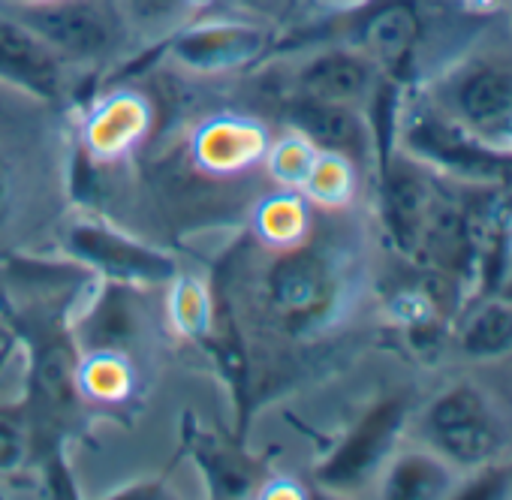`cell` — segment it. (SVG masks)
Segmentation results:
<instances>
[{"instance_id": "1", "label": "cell", "mask_w": 512, "mask_h": 500, "mask_svg": "<svg viewBox=\"0 0 512 500\" xmlns=\"http://www.w3.org/2000/svg\"><path fill=\"white\" fill-rule=\"evenodd\" d=\"M344 296L347 275L341 260L308 241L284 247L263 278L266 308L290 335H308L332 323Z\"/></svg>"}, {"instance_id": "2", "label": "cell", "mask_w": 512, "mask_h": 500, "mask_svg": "<svg viewBox=\"0 0 512 500\" xmlns=\"http://www.w3.org/2000/svg\"><path fill=\"white\" fill-rule=\"evenodd\" d=\"M422 97L476 139L503 148L512 130V52H470L428 82Z\"/></svg>"}, {"instance_id": "3", "label": "cell", "mask_w": 512, "mask_h": 500, "mask_svg": "<svg viewBox=\"0 0 512 500\" xmlns=\"http://www.w3.org/2000/svg\"><path fill=\"white\" fill-rule=\"evenodd\" d=\"M422 443L449 461L458 473L485 467L503 455L506 428L488 395L473 383L446 386L419 419Z\"/></svg>"}, {"instance_id": "4", "label": "cell", "mask_w": 512, "mask_h": 500, "mask_svg": "<svg viewBox=\"0 0 512 500\" xmlns=\"http://www.w3.org/2000/svg\"><path fill=\"white\" fill-rule=\"evenodd\" d=\"M13 16L22 19L67 67L103 64L124 40V19L106 0L16 4Z\"/></svg>"}, {"instance_id": "5", "label": "cell", "mask_w": 512, "mask_h": 500, "mask_svg": "<svg viewBox=\"0 0 512 500\" xmlns=\"http://www.w3.org/2000/svg\"><path fill=\"white\" fill-rule=\"evenodd\" d=\"M446 175L398 148L383 166V220L404 257L422 263L425 244L458 199L443 184Z\"/></svg>"}, {"instance_id": "6", "label": "cell", "mask_w": 512, "mask_h": 500, "mask_svg": "<svg viewBox=\"0 0 512 500\" xmlns=\"http://www.w3.org/2000/svg\"><path fill=\"white\" fill-rule=\"evenodd\" d=\"M64 247L76 263L127 287L172 284L178 275V263L169 254L106 226L103 220H76L64 235Z\"/></svg>"}, {"instance_id": "7", "label": "cell", "mask_w": 512, "mask_h": 500, "mask_svg": "<svg viewBox=\"0 0 512 500\" xmlns=\"http://www.w3.org/2000/svg\"><path fill=\"white\" fill-rule=\"evenodd\" d=\"M272 31L256 22H196L181 25L166 37L169 58L190 73L223 76L247 70L250 64L263 61L272 49Z\"/></svg>"}, {"instance_id": "8", "label": "cell", "mask_w": 512, "mask_h": 500, "mask_svg": "<svg viewBox=\"0 0 512 500\" xmlns=\"http://www.w3.org/2000/svg\"><path fill=\"white\" fill-rule=\"evenodd\" d=\"M383 70L356 46H329L308 55L293 73V97L362 109L377 100Z\"/></svg>"}, {"instance_id": "9", "label": "cell", "mask_w": 512, "mask_h": 500, "mask_svg": "<svg viewBox=\"0 0 512 500\" xmlns=\"http://www.w3.org/2000/svg\"><path fill=\"white\" fill-rule=\"evenodd\" d=\"M359 13L353 43L386 76H401L422 40V16L416 0H371Z\"/></svg>"}, {"instance_id": "10", "label": "cell", "mask_w": 512, "mask_h": 500, "mask_svg": "<svg viewBox=\"0 0 512 500\" xmlns=\"http://www.w3.org/2000/svg\"><path fill=\"white\" fill-rule=\"evenodd\" d=\"M0 82L58 103L67 88V64L22 19L0 16Z\"/></svg>"}, {"instance_id": "11", "label": "cell", "mask_w": 512, "mask_h": 500, "mask_svg": "<svg viewBox=\"0 0 512 500\" xmlns=\"http://www.w3.org/2000/svg\"><path fill=\"white\" fill-rule=\"evenodd\" d=\"M404 404L401 401H383L374 407L353 431L350 437L338 446L332 461L323 467V479L338 488L359 485L371 473L383 470V464L392 455L395 437L404 428Z\"/></svg>"}, {"instance_id": "12", "label": "cell", "mask_w": 512, "mask_h": 500, "mask_svg": "<svg viewBox=\"0 0 512 500\" xmlns=\"http://www.w3.org/2000/svg\"><path fill=\"white\" fill-rule=\"evenodd\" d=\"M287 124L293 133H302L320 151H335L350 157L353 163L371 154V127L362 109L311 100V97H290L287 103Z\"/></svg>"}, {"instance_id": "13", "label": "cell", "mask_w": 512, "mask_h": 500, "mask_svg": "<svg viewBox=\"0 0 512 500\" xmlns=\"http://www.w3.org/2000/svg\"><path fill=\"white\" fill-rule=\"evenodd\" d=\"M269 130L250 118H211L193 136V160L199 169L214 175H235L266 160L269 154Z\"/></svg>"}, {"instance_id": "14", "label": "cell", "mask_w": 512, "mask_h": 500, "mask_svg": "<svg viewBox=\"0 0 512 500\" xmlns=\"http://www.w3.org/2000/svg\"><path fill=\"white\" fill-rule=\"evenodd\" d=\"M151 127V106L142 94L112 91L91 106L82 124V142L97 160H118L133 151Z\"/></svg>"}, {"instance_id": "15", "label": "cell", "mask_w": 512, "mask_h": 500, "mask_svg": "<svg viewBox=\"0 0 512 500\" xmlns=\"http://www.w3.org/2000/svg\"><path fill=\"white\" fill-rule=\"evenodd\" d=\"M458 470L428 446L389 455L380 476V494L389 500H434L452 497Z\"/></svg>"}, {"instance_id": "16", "label": "cell", "mask_w": 512, "mask_h": 500, "mask_svg": "<svg viewBox=\"0 0 512 500\" xmlns=\"http://www.w3.org/2000/svg\"><path fill=\"white\" fill-rule=\"evenodd\" d=\"M458 347L470 359H497L512 350V305L491 296L479 302L461 323Z\"/></svg>"}, {"instance_id": "17", "label": "cell", "mask_w": 512, "mask_h": 500, "mask_svg": "<svg viewBox=\"0 0 512 500\" xmlns=\"http://www.w3.org/2000/svg\"><path fill=\"white\" fill-rule=\"evenodd\" d=\"M253 220H256V232H260V238L278 250L302 244L308 238V229H311L308 199L296 190L278 193L256 208Z\"/></svg>"}, {"instance_id": "18", "label": "cell", "mask_w": 512, "mask_h": 500, "mask_svg": "<svg viewBox=\"0 0 512 500\" xmlns=\"http://www.w3.org/2000/svg\"><path fill=\"white\" fill-rule=\"evenodd\" d=\"M299 193L308 202H317L326 208L347 205L356 193V163L344 154L320 151Z\"/></svg>"}, {"instance_id": "19", "label": "cell", "mask_w": 512, "mask_h": 500, "mask_svg": "<svg viewBox=\"0 0 512 500\" xmlns=\"http://www.w3.org/2000/svg\"><path fill=\"white\" fill-rule=\"evenodd\" d=\"M76 383L97 401H124L133 389V371L118 350H91L76 368Z\"/></svg>"}, {"instance_id": "20", "label": "cell", "mask_w": 512, "mask_h": 500, "mask_svg": "<svg viewBox=\"0 0 512 500\" xmlns=\"http://www.w3.org/2000/svg\"><path fill=\"white\" fill-rule=\"evenodd\" d=\"M199 7L205 0H118L121 19L151 37H169Z\"/></svg>"}, {"instance_id": "21", "label": "cell", "mask_w": 512, "mask_h": 500, "mask_svg": "<svg viewBox=\"0 0 512 500\" xmlns=\"http://www.w3.org/2000/svg\"><path fill=\"white\" fill-rule=\"evenodd\" d=\"M320 148L314 142H308L302 133H287L284 139L272 142L269 145V154H266V166L272 172L275 181H281L287 190H302L314 160H317Z\"/></svg>"}, {"instance_id": "22", "label": "cell", "mask_w": 512, "mask_h": 500, "mask_svg": "<svg viewBox=\"0 0 512 500\" xmlns=\"http://www.w3.org/2000/svg\"><path fill=\"white\" fill-rule=\"evenodd\" d=\"M169 317L181 335H187V338L205 335V329L211 323V302H208L205 287L193 278L175 275L172 293H169Z\"/></svg>"}, {"instance_id": "23", "label": "cell", "mask_w": 512, "mask_h": 500, "mask_svg": "<svg viewBox=\"0 0 512 500\" xmlns=\"http://www.w3.org/2000/svg\"><path fill=\"white\" fill-rule=\"evenodd\" d=\"M25 458V440L22 434L0 419V473H7V470H16Z\"/></svg>"}, {"instance_id": "24", "label": "cell", "mask_w": 512, "mask_h": 500, "mask_svg": "<svg viewBox=\"0 0 512 500\" xmlns=\"http://www.w3.org/2000/svg\"><path fill=\"white\" fill-rule=\"evenodd\" d=\"M10 202H13V172H10L4 154H0V220L7 217Z\"/></svg>"}, {"instance_id": "25", "label": "cell", "mask_w": 512, "mask_h": 500, "mask_svg": "<svg viewBox=\"0 0 512 500\" xmlns=\"http://www.w3.org/2000/svg\"><path fill=\"white\" fill-rule=\"evenodd\" d=\"M491 296H497V299H503V302L512 305V254H509V260H506V266H503V272H500Z\"/></svg>"}, {"instance_id": "26", "label": "cell", "mask_w": 512, "mask_h": 500, "mask_svg": "<svg viewBox=\"0 0 512 500\" xmlns=\"http://www.w3.org/2000/svg\"><path fill=\"white\" fill-rule=\"evenodd\" d=\"M326 7H335V10H359L365 4H371V0H323Z\"/></svg>"}, {"instance_id": "27", "label": "cell", "mask_w": 512, "mask_h": 500, "mask_svg": "<svg viewBox=\"0 0 512 500\" xmlns=\"http://www.w3.org/2000/svg\"><path fill=\"white\" fill-rule=\"evenodd\" d=\"M241 4H247L250 10H260V7H266L269 0H241Z\"/></svg>"}, {"instance_id": "28", "label": "cell", "mask_w": 512, "mask_h": 500, "mask_svg": "<svg viewBox=\"0 0 512 500\" xmlns=\"http://www.w3.org/2000/svg\"><path fill=\"white\" fill-rule=\"evenodd\" d=\"M503 193H509V196H506V205H509V214H512V184L503 187Z\"/></svg>"}, {"instance_id": "29", "label": "cell", "mask_w": 512, "mask_h": 500, "mask_svg": "<svg viewBox=\"0 0 512 500\" xmlns=\"http://www.w3.org/2000/svg\"><path fill=\"white\" fill-rule=\"evenodd\" d=\"M16 4H43V0H16Z\"/></svg>"}, {"instance_id": "30", "label": "cell", "mask_w": 512, "mask_h": 500, "mask_svg": "<svg viewBox=\"0 0 512 500\" xmlns=\"http://www.w3.org/2000/svg\"><path fill=\"white\" fill-rule=\"evenodd\" d=\"M506 4H509V10H512V0H506Z\"/></svg>"}]
</instances>
